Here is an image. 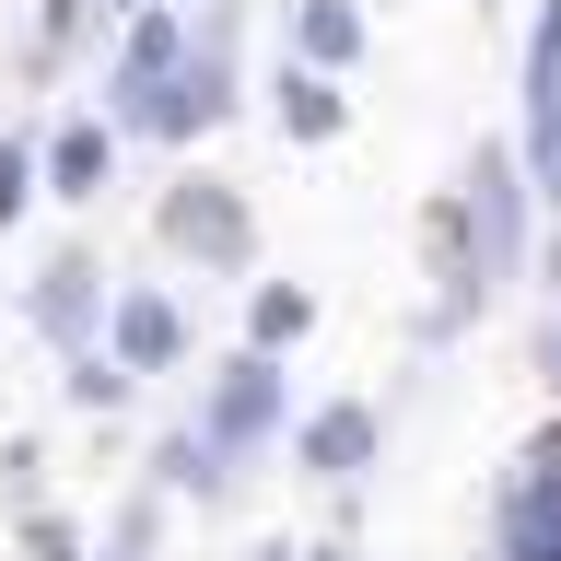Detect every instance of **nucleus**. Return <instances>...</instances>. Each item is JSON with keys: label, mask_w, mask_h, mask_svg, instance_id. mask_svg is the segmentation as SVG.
Returning a JSON list of instances; mask_svg holds the SVG:
<instances>
[{"label": "nucleus", "mask_w": 561, "mask_h": 561, "mask_svg": "<svg viewBox=\"0 0 561 561\" xmlns=\"http://www.w3.org/2000/svg\"><path fill=\"white\" fill-rule=\"evenodd\" d=\"M305 293H280V280H270V293H257V351H280V340H305Z\"/></svg>", "instance_id": "9d476101"}, {"label": "nucleus", "mask_w": 561, "mask_h": 561, "mask_svg": "<svg viewBox=\"0 0 561 561\" xmlns=\"http://www.w3.org/2000/svg\"><path fill=\"white\" fill-rule=\"evenodd\" d=\"M24 550H35V561H82V538H70V515L35 503V515H24Z\"/></svg>", "instance_id": "ddd939ff"}, {"label": "nucleus", "mask_w": 561, "mask_h": 561, "mask_svg": "<svg viewBox=\"0 0 561 561\" xmlns=\"http://www.w3.org/2000/svg\"><path fill=\"white\" fill-rule=\"evenodd\" d=\"M129 363H117V351H105V340H82V351H70V375H59V398H70V410H129Z\"/></svg>", "instance_id": "423d86ee"}, {"label": "nucleus", "mask_w": 561, "mask_h": 561, "mask_svg": "<svg viewBox=\"0 0 561 561\" xmlns=\"http://www.w3.org/2000/svg\"><path fill=\"white\" fill-rule=\"evenodd\" d=\"M0 491L35 515V491H47V445H35V433H24V445H0Z\"/></svg>", "instance_id": "9b49d317"}, {"label": "nucleus", "mask_w": 561, "mask_h": 561, "mask_svg": "<svg viewBox=\"0 0 561 561\" xmlns=\"http://www.w3.org/2000/svg\"><path fill=\"white\" fill-rule=\"evenodd\" d=\"M245 561H305V550H293V538H257V550H245Z\"/></svg>", "instance_id": "4468645a"}, {"label": "nucleus", "mask_w": 561, "mask_h": 561, "mask_svg": "<svg viewBox=\"0 0 561 561\" xmlns=\"http://www.w3.org/2000/svg\"><path fill=\"white\" fill-rule=\"evenodd\" d=\"M280 117H293V129H340V94H328V82H280Z\"/></svg>", "instance_id": "f8f14e48"}, {"label": "nucleus", "mask_w": 561, "mask_h": 561, "mask_svg": "<svg viewBox=\"0 0 561 561\" xmlns=\"http://www.w3.org/2000/svg\"><path fill=\"white\" fill-rule=\"evenodd\" d=\"M305 561H363V550H340V538H328V550H305Z\"/></svg>", "instance_id": "2eb2a0df"}, {"label": "nucleus", "mask_w": 561, "mask_h": 561, "mask_svg": "<svg viewBox=\"0 0 561 561\" xmlns=\"http://www.w3.org/2000/svg\"><path fill=\"white\" fill-rule=\"evenodd\" d=\"M164 550V491H129V503H117V526H105V550L94 561H152Z\"/></svg>", "instance_id": "6e6552de"}, {"label": "nucleus", "mask_w": 561, "mask_h": 561, "mask_svg": "<svg viewBox=\"0 0 561 561\" xmlns=\"http://www.w3.org/2000/svg\"><path fill=\"white\" fill-rule=\"evenodd\" d=\"M35 140H0V234H12V222H24V199H35Z\"/></svg>", "instance_id": "1a4fd4ad"}, {"label": "nucleus", "mask_w": 561, "mask_h": 561, "mask_svg": "<svg viewBox=\"0 0 561 561\" xmlns=\"http://www.w3.org/2000/svg\"><path fill=\"white\" fill-rule=\"evenodd\" d=\"M35 164H47V187H59V199H94V187H105V129H59Z\"/></svg>", "instance_id": "0eeeda50"}, {"label": "nucleus", "mask_w": 561, "mask_h": 561, "mask_svg": "<svg viewBox=\"0 0 561 561\" xmlns=\"http://www.w3.org/2000/svg\"><path fill=\"white\" fill-rule=\"evenodd\" d=\"M164 245H175V257H210V270H245V210L199 175V187L164 199Z\"/></svg>", "instance_id": "20e7f679"}, {"label": "nucleus", "mask_w": 561, "mask_h": 561, "mask_svg": "<svg viewBox=\"0 0 561 561\" xmlns=\"http://www.w3.org/2000/svg\"><path fill=\"white\" fill-rule=\"evenodd\" d=\"M386 445V421L363 410V398H340V410H316L305 433H293V468H316V480H363Z\"/></svg>", "instance_id": "39448f33"}, {"label": "nucleus", "mask_w": 561, "mask_h": 561, "mask_svg": "<svg viewBox=\"0 0 561 561\" xmlns=\"http://www.w3.org/2000/svg\"><path fill=\"white\" fill-rule=\"evenodd\" d=\"M199 433L222 456H257L280 433V375H270V351H234L222 375H210V398H199Z\"/></svg>", "instance_id": "f257e3e1"}, {"label": "nucleus", "mask_w": 561, "mask_h": 561, "mask_svg": "<svg viewBox=\"0 0 561 561\" xmlns=\"http://www.w3.org/2000/svg\"><path fill=\"white\" fill-rule=\"evenodd\" d=\"M24 316H35V340H59V351L105 340V270H94V257H82V245H59V257H47V270H35Z\"/></svg>", "instance_id": "f03ea898"}, {"label": "nucleus", "mask_w": 561, "mask_h": 561, "mask_svg": "<svg viewBox=\"0 0 561 561\" xmlns=\"http://www.w3.org/2000/svg\"><path fill=\"white\" fill-rule=\"evenodd\" d=\"M105 351L129 363V375H175V351H187V316L164 293H105Z\"/></svg>", "instance_id": "7ed1b4c3"}]
</instances>
